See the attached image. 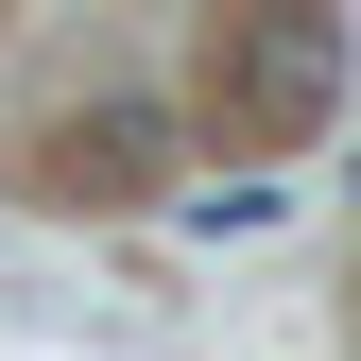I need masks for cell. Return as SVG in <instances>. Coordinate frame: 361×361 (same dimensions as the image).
<instances>
[{"instance_id": "cell-1", "label": "cell", "mask_w": 361, "mask_h": 361, "mask_svg": "<svg viewBox=\"0 0 361 361\" xmlns=\"http://www.w3.org/2000/svg\"><path fill=\"white\" fill-rule=\"evenodd\" d=\"M207 104L241 121V138H310V121L344 104V18L327 0H241L207 52Z\"/></svg>"}, {"instance_id": "cell-2", "label": "cell", "mask_w": 361, "mask_h": 361, "mask_svg": "<svg viewBox=\"0 0 361 361\" xmlns=\"http://www.w3.org/2000/svg\"><path fill=\"white\" fill-rule=\"evenodd\" d=\"M138 172H155V121H86L69 138V190H138Z\"/></svg>"}]
</instances>
